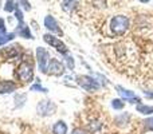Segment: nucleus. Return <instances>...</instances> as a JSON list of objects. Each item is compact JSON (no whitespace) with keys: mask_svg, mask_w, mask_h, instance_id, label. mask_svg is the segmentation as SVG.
I'll return each instance as SVG.
<instances>
[{"mask_svg":"<svg viewBox=\"0 0 153 134\" xmlns=\"http://www.w3.org/2000/svg\"><path fill=\"white\" fill-rule=\"evenodd\" d=\"M16 75H18L19 81L24 82V83H30L34 79V67H32V63L24 59L18 67V71H16Z\"/></svg>","mask_w":153,"mask_h":134,"instance_id":"f257e3e1","label":"nucleus"},{"mask_svg":"<svg viewBox=\"0 0 153 134\" xmlns=\"http://www.w3.org/2000/svg\"><path fill=\"white\" fill-rule=\"evenodd\" d=\"M129 27V19L125 15H117L111 19L110 21V30L116 35H124Z\"/></svg>","mask_w":153,"mask_h":134,"instance_id":"f03ea898","label":"nucleus"},{"mask_svg":"<svg viewBox=\"0 0 153 134\" xmlns=\"http://www.w3.org/2000/svg\"><path fill=\"white\" fill-rule=\"evenodd\" d=\"M76 83L82 87L83 90L89 93H93V91H98L101 87V84L98 83V81L95 78L90 75H79L76 76Z\"/></svg>","mask_w":153,"mask_h":134,"instance_id":"7ed1b4c3","label":"nucleus"},{"mask_svg":"<svg viewBox=\"0 0 153 134\" xmlns=\"http://www.w3.org/2000/svg\"><path fill=\"white\" fill-rule=\"evenodd\" d=\"M36 62H38V67H39L40 73L43 74L47 73L48 63H50V53L45 47L36 48Z\"/></svg>","mask_w":153,"mask_h":134,"instance_id":"20e7f679","label":"nucleus"},{"mask_svg":"<svg viewBox=\"0 0 153 134\" xmlns=\"http://www.w3.org/2000/svg\"><path fill=\"white\" fill-rule=\"evenodd\" d=\"M43 39H45V42L47 43V44L54 47L58 53H61L62 55H67V54H69V48L66 47V44H65L61 39H58L56 36H54V35H51V34H45L43 35Z\"/></svg>","mask_w":153,"mask_h":134,"instance_id":"39448f33","label":"nucleus"},{"mask_svg":"<svg viewBox=\"0 0 153 134\" xmlns=\"http://www.w3.org/2000/svg\"><path fill=\"white\" fill-rule=\"evenodd\" d=\"M36 111L39 115L42 117H48L53 115L56 111V105L50 99H42L36 106Z\"/></svg>","mask_w":153,"mask_h":134,"instance_id":"423d86ee","label":"nucleus"},{"mask_svg":"<svg viewBox=\"0 0 153 134\" xmlns=\"http://www.w3.org/2000/svg\"><path fill=\"white\" fill-rule=\"evenodd\" d=\"M65 71H66V67H65V64L62 62H59L55 58L50 59V63H48V68H47L48 74L55 75V76H61L65 74Z\"/></svg>","mask_w":153,"mask_h":134,"instance_id":"0eeeda50","label":"nucleus"},{"mask_svg":"<svg viewBox=\"0 0 153 134\" xmlns=\"http://www.w3.org/2000/svg\"><path fill=\"white\" fill-rule=\"evenodd\" d=\"M116 90H117V93H118V94L121 95L125 101H128V102L137 103V105H138V103H141V99L133 91H130V90H126L125 87H122V86H116Z\"/></svg>","mask_w":153,"mask_h":134,"instance_id":"6e6552de","label":"nucleus"},{"mask_svg":"<svg viewBox=\"0 0 153 134\" xmlns=\"http://www.w3.org/2000/svg\"><path fill=\"white\" fill-rule=\"evenodd\" d=\"M45 27L50 32H54V34H58V35H62V30L59 28L58 23H56V20L53 18L51 15L46 16L45 18Z\"/></svg>","mask_w":153,"mask_h":134,"instance_id":"1a4fd4ad","label":"nucleus"},{"mask_svg":"<svg viewBox=\"0 0 153 134\" xmlns=\"http://www.w3.org/2000/svg\"><path fill=\"white\" fill-rule=\"evenodd\" d=\"M18 89V84L13 81H0V94H10Z\"/></svg>","mask_w":153,"mask_h":134,"instance_id":"9d476101","label":"nucleus"},{"mask_svg":"<svg viewBox=\"0 0 153 134\" xmlns=\"http://www.w3.org/2000/svg\"><path fill=\"white\" fill-rule=\"evenodd\" d=\"M1 54L5 59H11V58H15L16 55L19 54V46H8V47L3 48Z\"/></svg>","mask_w":153,"mask_h":134,"instance_id":"9b49d317","label":"nucleus"},{"mask_svg":"<svg viewBox=\"0 0 153 134\" xmlns=\"http://www.w3.org/2000/svg\"><path fill=\"white\" fill-rule=\"evenodd\" d=\"M18 35L22 38H26V39H34L31 31H30L28 26H26L24 23H19L18 26Z\"/></svg>","mask_w":153,"mask_h":134,"instance_id":"f8f14e48","label":"nucleus"},{"mask_svg":"<svg viewBox=\"0 0 153 134\" xmlns=\"http://www.w3.org/2000/svg\"><path fill=\"white\" fill-rule=\"evenodd\" d=\"M67 130H69V127H67L66 122H63V121L55 122V125L53 126L54 134H67Z\"/></svg>","mask_w":153,"mask_h":134,"instance_id":"ddd939ff","label":"nucleus"},{"mask_svg":"<svg viewBox=\"0 0 153 134\" xmlns=\"http://www.w3.org/2000/svg\"><path fill=\"white\" fill-rule=\"evenodd\" d=\"M129 114L128 113H124V114H121V115H117L116 117V119H114V122L117 124V126H120V127H124V126H126V124L129 122Z\"/></svg>","mask_w":153,"mask_h":134,"instance_id":"4468645a","label":"nucleus"},{"mask_svg":"<svg viewBox=\"0 0 153 134\" xmlns=\"http://www.w3.org/2000/svg\"><path fill=\"white\" fill-rule=\"evenodd\" d=\"M136 110L138 113L144 114V115H148V114H153V106H148V105H144V103H138L136 106Z\"/></svg>","mask_w":153,"mask_h":134,"instance_id":"2eb2a0df","label":"nucleus"},{"mask_svg":"<svg viewBox=\"0 0 153 134\" xmlns=\"http://www.w3.org/2000/svg\"><path fill=\"white\" fill-rule=\"evenodd\" d=\"M16 8H18V4L15 3V0H7V3L4 5L5 12H15Z\"/></svg>","mask_w":153,"mask_h":134,"instance_id":"dca6fc26","label":"nucleus"},{"mask_svg":"<svg viewBox=\"0 0 153 134\" xmlns=\"http://www.w3.org/2000/svg\"><path fill=\"white\" fill-rule=\"evenodd\" d=\"M111 107L114 110H122L125 107V102L124 99H113L111 101Z\"/></svg>","mask_w":153,"mask_h":134,"instance_id":"f3484780","label":"nucleus"},{"mask_svg":"<svg viewBox=\"0 0 153 134\" xmlns=\"http://www.w3.org/2000/svg\"><path fill=\"white\" fill-rule=\"evenodd\" d=\"M13 38H15V34H13V32H8V34L0 35V46L7 43V42H10V40H12Z\"/></svg>","mask_w":153,"mask_h":134,"instance_id":"a211bd4d","label":"nucleus"},{"mask_svg":"<svg viewBox=\"0 0 153 134\" xmlns=\"http://www.w3.org/2000/svg\"><path fill=\"white\" fill-rule=\"evenodd\" d=\"M65 62H66V66H67V68H69V70H74V58H73L71 55H69V54H67V55H65Z\"/></svg>","mask_w":153,"mask_h":134,"instance_id":"6ab92c4d","label":"nucleus"},{"mask_svg":"<svg viewBox=\"0 0 153 134\" xmlns=\"http://www.w3.org/2000/svg\"><path fill=\"white\" fill-rule=\"evenodd\" d=\"M31 91H39V93H47L48 90L46 89V87H43V86H40L39 83H36V84H32L31 86Z\"/></svg>","mask_w":153,"mask_h":134,"instance_id":"aec40b11","label":"nucleus"},{"mask_svg":"<svg viewBox=\"0 0 153 134\" xmlns=\"http://www.w3.org/2000/svg\"><path fill=\"white\" fill-rule=\"evenodd\" d=\"M101 127H102V124H100V122H91L89 126V130L90 132H98Z\"/></svg>","mask_w":153,"mask_h":134,"instance_id":"412c9836","label":"nucleus"},{"mask_svg":"<svg viewBox=\"0 0 153 134\" xmlns=\"http://www.w3.org/2000/svg\"><path fill=\"white\" fill-rule=\"evenodd\" d=\"M15 16L16 19L19 20V23H24V19H23V12L20 11V8H19V4H18V8L15 10Z\"/></svg>","mask_w":153,"mask_h":134,"instance_id":"4be33fe9","label":"nucleus"},{"mask_svg":"<svg viewBox=\"0 0 153 134\" xmlns=\"http://www.w3.org/2000/svg\"><path fill=\"white\" fill-rule=\"evenodd\" d=\"M15 101H16V102H19L18 107H20V106L24 105V101H26V95H24V94H18V95H16V98H15Z\"/></svg>","mask_w":153,"mask_h":134,"instance_id":"5701e85b","label":"nucleus"},{"mask_svg":"<svg viewBox=\"0 0 153 134\" xmlns=\"http://www.w3.org/2000/svg\"><path fill=\"white\" fill-rule=\"evenodd\" d=\"M144 125H145V129L153 130V118H146L144 121Z\"/></svg>","mask_w":153,"mask_h":134,"instance_id":"b1692460","label":"nucleus"},{"mask_svg":"<svg viewBox=\"0 0 153 134\" xmlns=\"http://www.w3.org/2000/svg\"><path fill=\"white\" fill-rule=\"evenodd\" d=\"M19 3L23 5V8H24L26 11H30V10H31V5H30V3L27 1V0H19Z\"/></svg>","mask_w":153,"mask_h":134,"instance_id":"393cba45","label":"nucleus"},{"mask_svg":"<svg viewBox=\"0 0 153 134\" xmlns=\"http://www.w3.org/2000/svg\"><path fill=\"white\" fill-rule=\"evenodd\" d=\"M71 134H87V133L83 129H81V127H76V129H74L71 132Z\"/></svg>","mask_w":153,"mask_h":134,"instance_id":"a878e982","label":"nucleus"},{"mask_svg":"<svg viewBox=\"0 0 153 134\" xmlns=\"http://www.w3.org/2000/svg\"><path fill=\"white\" fill-rule=\"evenodd\" d=\"M73 1H74V0H63V4H65V7H67V5H70Z\"/></svg>","mask_w":153,"mask_h":134,"instance_id":"bb28decb","label":"nucleus"},{"mask_svg":"<svg viewBox=\"0 0 153 134\" xmlns=\"http://www.w3.org/2000/svg\"><path fill=\"white\" fill-rule=\"evenodd\" d=\"M145 97H146V98H153V93H149V91H145Z\"/></svg>","mask_w":153,"mask_h":134,"instance_id":"cd10ccee","label":"nucleus"},{"mask_svg":"<svg viewBox=\"0 0 153 134\" xmlns=\"http://www.w3.org/2000/svg\"><path fill=\"white\" fill-rule=\"evenodd\" d=\"M140 1H141V3H148L149 0H140Z\"/></svg>","mask_w":153,"mask_h":134,"instance_id":"c85d7f7f","label":"nucleus"}]
</instances>
